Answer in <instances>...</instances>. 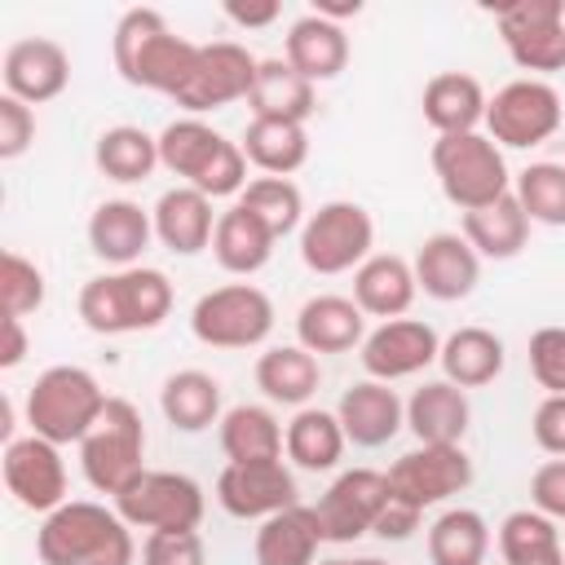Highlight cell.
Returning a JSON list of instances; mask_svg holds the SVG:
<instances>
[{
  "instance_id": "obj_1",
  "label": "cell",
  "mask_w": 565,
  "mask_h": 565,
  "mask_svg": "<svg viewBox=\"0 0 565 565\" xmlns=\"http://www.w3.org/2000/svg\"><path fill=\"white\" fill-rule=\"evenodd\" d=\"M199 49L194 40L177 35L159 9H128L119 22H115V35H110V57H115V71L132 84V88H146V93H163L177 102V93L190 84L194 66H199Z\"/></svg>"
},
{
  "instance_id": "obj_2",
  "label": "cell",
  "mask_w": 565,
  "mask_h": 565,
  "mask_svg": "<svg viewBox=\"0 0 565 565\" xmlns=\"http://www.w3.org/2000/svg\"><path fill=\"white\" fill-rule=\"evenodd\" d=\"M40 565H132L137 543L132 525L93 499H66L35 530Z\"/></svg>"
},
{
  "instance_id": "obj_3",
  "label": "cell",
  "mask_w": 565,
  "mask_h": 565,
  "mask_svg": "<svg viewBox=\"0 0 565 565\" xmlns=\"http://www.w3.org/2000/svg\"><path fill=\"white\" fill-rule=\"evenodd\" d=\"M168 313H172V282L163 269L150 265L97 274L79 287V322L97 335L154 331Z\"/></svg>"
},
{
  "instance_id": "obj_4",
  "label": "cell",
  "mask_w": 565,
  "mask_h": 565,
  "mask_svg": "<svg viewBox=\"0 0 565 565\" xmlns=\"http://www.w3.org/2000/svg\"><path fill=\"white\" fill-rule=\"evenodd\" d=\"M159 163L181 177L185 185H194L207 199H230L247 190V154L238 141L221 137L212 124L185 115L172 119L159 132Z\"/></svg>"
},
{
  "instance_id": "obj_5",
  "label": "cell",
  "mask_w": 565,
  "mask_h": 565,
  "mask_svg": "<svg viewBox=\"0 0 565 565\" xmlns=\"http://www.w3.org/2000/svg\"><path fill=\"white\" fill-rule=\"evenodd\" d=\"M102 411H106V388L84 366H66V362L49 366L26 388V424L35 437L53 446H71V441L79 446Z\"/></svg>"
},
{
  "instance_id": "obj_6",
  "label": "cell",
  "mask_w": 565,
  "mask_h": 565,
  "mask_svg": "<svg viewBox=\"0 0 565 565\" xmlns=\"http://www.w3.org/2000/svg\"><path fill=\"white\" fill-rule=\"evenodd\" d=\"M84 481L97 494H119L146 472V424L128 397H106V411L79 441Z\"/></svg>"
},
{
  "instance_id": "obj_7",
  "label": "cell",
  "mask_w": 565,
  "mask_h": 565,
  "mask_svg": "<svg viewBox=\"0 0 565 565\" xmlns=\"http://www.w3.org/2000/svg\"><path fill=\"white\" fill-rule=\"evenodd\" d=\"M433 172L441 194L459 212H477L503 194H512V177L503 163V150L486 132H455L433 141Z\"/></svg>"
},
{
  "instance_id": "obj_8",
  "label": "cell",
  "mask_w": 565,
  "mask_h": 565,
  "mask_svg": "<svg viewBox=\"0 0 565 565\" xmlns=\"http://www.w3.org/2000/svg\"><path fill=\"white\" fill-rule=\"evenodd\" d=\"M190 331L207 349H256L274 331V300L252 282H225L194 300Z\"/></svg>"
},
{
  "instance_id": "obj_9",
  "label": "cell",
  "mask_w": 565,
  "mask_h": 565,
  "mask_svg": "<svg viewBox=\"0 0 565 565\" xmlns=\"http://www.w3.org/2000/svg\"><path fill=\"white\" fill-rule=\"evenodd\" d=\"M371 243H375V221L362 203H349V199L322 203L300 225V260L322 278L358 269L371 256Z\"/></svg>"
},
{
  "instance_id": "obj_10",
  "label": "cell",
  "mask_w": 565,
  "mask_h": 565,
  "mask_svg": "<svg viewBox=\"0 0 565 565\" xmlns=\"http://www.w3.org/2000/svg\"><path fill=\"white\" fill-rule=\"evenodd\" d=\"M561 115H565L561 93L547 79L525 75V79L503 84L490 97V106H486V137L499 150L503 146L508 150H534V146H543L561 128Z\"/></svg>"
},
{
  "instance_id": "obj_11",
  "label": "cell",
  "mask_w": 565,
  "mask_h": 565,
  "mask_svg": "<svg viewBox=\"0 0 565 565\" xmlns=\"http://www.w3.org/2000/svg\"><path fill=\"white\" fill-rule=\"evenodd\" d=\"M203 486L185 472H163V468H146L128 490L115 494V512L132 525V530H199L203 521Z\"/></svg>"
},
{
  "instance_id": "obj_12",
  "label": "cell",
  "mask_w": 565,
  "mask_h": 565,
  "mask_svg": "<svg viewBox=\"0 0 565 565\" xmlns=\"http://www.w3.org/2000/svg\"><path fill=\"white\" fill-rule=\"evenodd\" d=\"M508 57L521 71H565V4L561 0H508L494 9Z\"/></svg>"
},
{
  "instance_id": "obj_13",
  "label": "cell",
  "mask_w": 565,
  "mask_h": 565,
  "mask_svg": "<svg viewBox=\"0 0 565 565\" xmlns=\"http://www.w3.org/2000/svg\"><path fill=\"white\" fill-rule=\"evenodd\" d=\"M256 71H260V57H252L243 44L212 40V44L199 49V66H194L190 84L177 93V106L199 119L207 110L247 102L252 97V84H256Z\"/></svg>"
},
{
  "instance_id": "obj_14",
  "label": "cell",
  "mask_w": 565,
  "mask_h": 565,
  "mask_svg": "<svg viewBox=\"0 0 565 565\" xmlns=\"http://www.w3.org/2000/svg\"><path fill=\"white\" fill-rule=\"evenodd\" d=\"M384 477H388L393 499L424 512V508L446 503L450 494H463L472 486V459L463 455V446H415Z\"/></svg>"
},
{
  "instance_id": "obj_15",
  "label": "cell",
  "mask_w": 565,
  "mask_h": 565,
  "mask_svg": "<svg viewBox=\"0 0 565 565\" xmlns=\"http://www.w3.org/2000/svg\"><path fill=\"white\" fill-rule=\"evenodd\" d=\"M384 503H388V477L384 472H375V468H349V472H340L322 490V499L313 503L322 543H353V539L371 534Z\"/></svg>"
},
{
  "instance_id": "obj_16",
  "label": "cell",
  "mask_w": 565,
  "mask_h": 565,
  "mask_svg": "<svg viewBox=\"0 0 565 565\" xmlns=\"http://www.w3.org/2000/svg\"><path fill=\"white\" fill-rule=\"evenodd\" d=\"M4 490L13 494L18 508L26 512H57L66 503V463H62V446L44 441V437H13L4 446Z\"/></svg>"
},
{
  "instance_id": "obj_17",
  "label": "cell",
  "mask_w": 565,
  "mask_h": 565,
  "mask_svg": "<svg viewBox=\"0 0 565 565\" xmlns=\"http://www.w3.org/2000/svg\"><path fill=\"white\" fill-rule=\"evenodd\" d=\"M437 353H441V340H437V331L428 322L393 318V322H380L375 331H366V340L358 349V362H362L366 380L393 384V380L428 371L437 362Z\"/></svg>"
},
{
  "instance_id": "obj_18",
  "label": "cell",
  "mask_w": 565,
  "mask_h": 565,
  "mask_svg": "<svg viewBox=\"0 0 565 565\" xmlns=\"http://www.w3.org/2000/svg\"><path fill=\"white\" fill-rule=\"evenodd\" d=\"M296 477L282 459H256V463H225L216 477V503L238 521H265L282 508H296Z\"/></svg>"
},
{
  "instance_id": "obj_19",
  "label": "cell",
  "mask_w": 565,
  "mask_h": 565,
  "mask_svg": "<svg viewBox=\"0 0 565 565\" xmlns=\"http://www.w3.org/2000/svg\"><path fill=\"white\" fill-rule=\"evenodd\" d=\"M4 93L26 102V106H44L53 97L66 93L71 84V57L57 40L49 35H26V40H13L4 49Z\"/></svg>"
},
{
  "instance_id": "obj_20",
  "label": "cell",
  "mask_w": 565,
  "mask_h": 565,
  "mask_svg": "<svg viewBox=\"0 0 565 565\" xmlns=\"http://www.w3.org/2000/svg\"><path fill=\"white\" fill-rule=\"evenodd\" d=\"M411 269H415L419 291L433 296V300H441V305L472 296L477 282H481V256L472 252V243L463 234H450V230L428 234L419 243Z\"/></svg>"
},
{
  "instance_id": "obj_21",
  "label": "cell",
  "mask_w": 565,
  "mask_h": 565,
  "mask_svg": "<svg viewBox=\"0 0 565 565\" xmlns=\"http://www.w3.org/2000/svg\"><path fill=\"white\" fill-rule=\"evenodd\" d=\"M335 419H340V428L353 446L375 450V446L393 441L406 428V402L380 380H358L353 388L340 393Z\"/></svg>"
},
{
  "instance_id": "obj_22",
  "label": "cell",
  "mask_w": 565,
  "mask_h": 565,
  "mask_svg": "<svg viewBox=\"0 0 565 565\" xmlns=\"http://www.w3.org/2000/svg\"><path fill=\"white\" fill-rule=\"evenodd\" d=\"M154 238V216L132 199H106L88 216V247L115 269H132Z\"/></svg>"
},
{
  "instance_id": "obj_23",
  "label": "cell",
  "mask_w": 565,
  "mask_h": 565,
  "mask_svg": "<svg viewBox=\"0 0 565 565\" xmlns=\"http://www.w3.org/2000/svg\"><path fill=\"white\" fill-rule=\"evenodd\" d=\"M472 424L468 393L450 380H424L406 402V428L419 446H459Z\"/></svg>"
},
{
  "instance_id": "obj_24",
  "label": "cell",
  "mask_w": 565,
  "mask_h": 565,
  "mask_svg": "<svg viewBox=\"0 0 565 565\" xmlns=\"http://www.w3.org/2000/svg\"><path fill=\"white\" fill-rule=\"evenodd\" d=\"M419 106H424V119H428V128L437 137H455V132H481L490 97H486V88H481L477 75H468V71H441V75H433L424 84Z\"/></svg>"
},
{
  "instance_id": "obj_25",
  "label": "cell",
  "mask_w": 565,
  "mask_h": 565,
  "mask_svg": "<svg viewBox=\"0 0 565 565\" xmlns=\"http://www.w3.org/2000/svg\"><path fill=\"white\" fill-rule=\"evenodd\" d=\"M419 296V282H415V269L411 260L393 256V252H371L358 269H353V305L366 313V318H402Z\"/></svg>"
},
{
  "instance_id": "obj_26",
  "label": "cell",
  "mask_w": 565,
  "mask_h": 565,
  "mask_svg": "<svg viewBox=\"0 0 565 565\" xmlns=\"http://www.w3.org/2000/svg\"><path fill=\"white\" fill-rule=\"evenodd\" d=\"M154 238L177 252V256H199L203 247H212V234H216V212H212V199L199 194L194 185H172L159 194L154 203Z\"/></svg>"
},
{
  "instance_id": "obj_27",
  "label": "cell",
  "mask_w": 565,
  "mask_h": 565,
  "mask_svg": "<svg viewBox=\"0 0 565 565\" xmlns=\"http://www.w3.org/2000/svg\"><path fill=\"white\" fill-rule=\"evenodd\" d=\"M366 340V313L353 305V296H313L296 313V344L318 353H349Z\"/></svg>"
},
{
  "instance_id": "obj_28",
  "label": "cell",
  "mask_w": 565,
  "mask_h": 565,
  "mask_svg": "<svg viewBox=\"0 0 565 565\" xmlns=\"http://www.w3.org/2000/svg\"><path fill=\"white\" fill-rule=\"evenodd\" d=\"M282 57L309 79V84H327L349 66V35L340 22H327L318 13H305L287 26L282 40Z\"/></svg>"
},
{
  "instance_id": "obj_29",
  "label": "cell",
  "mask_w": 565,
  "mask_h": 565,
  "mask_svg": "<svg viewBox=\"0 0 565 565\" xmlns=\"http://www.w3.org/2000/svg\"><path fill=\"white\" fill-rule=\"evenodd\" d=\"M252 119H291L305 124L318 110V93L313 84L287 62V57H260L256 84H252Z\"/></svg>"
},
{
  "instance_id": "obj_30",
  "label": "cell",
  "mask_w": 565,
  "mask_h": 565,
  "mask_svg": "<svg viewBox=\"0 0 565 565\" xmlns=\"http://www.w3.org/2000/svg\"><path fill=\"white\" fill-rule=\"evenodd\" d=\"M318 547H322L318 516H313V508L296 503V508H282L260 521L252 556H256V565H313Z\"/></svg>"
},
{
  "instance_id": "obj_31",
  "label": "cell",
  "mask_w": 565,
  "mask_h": 565,
  "mask_svg": "<svg viewBox=\"0 0 565 565\" xmlns=\"http://www.w3.org/2000/svg\"><path fill=\"white\" fill-rule=\"evenodd\" d=\"M274 243H278V238H274L243 203H234V207H225V212L216 216L212 256H216V265H221L225 274H238V278L260 274V269L269 265V256H274Z\"/></svg>"
},
{
  "instance_id": "obj_32",
  "label": "cell",
  "mask_w": 565,
  "mask_h": 565,
  "mask_svg": "<svg viewBox=\"0 0 565 565\" xmlns=\"http://www.w3.org/2000/svg\"><path fill=\"white\" fill-rule=\"evenodd\" d=\"M459 234L472 243V252L481 260H512L530 243V216L521 212L516 194H503L477 212H463Z\"/></svg>"
},
{
  "instance_id": "obj_33",
  "label": "cell",
  "mask_w": 565,
  "mask_h": 565,
  "mask_svg": "<svg viewBox=\"0 0 565 565\" xmlns=\"http://www.w3.org/2000/svg\"><path fill=\"white\" fill-rule=\"evenodd\" d=\"M322 384V366L300 344H274L256 358V388L278 406H305Z\"/></svg>"
},
{
  "instance_id": "obj_34",
  "label": "cell",
  "mask_w": 565,
  "mask_h": 565,
  "mask_svg": "<svg viewBox=\"0 0 565 565\" xmlns=\"http://www.w3.org/2000/svg\"><path fill=\"white\" fill-rule=\"evenodd\" d=\"M437 362H441V380H450L459 388H481V384L499 380V371H503L508 358H503V340L494 331H486V327H459V331H450L441 340Z\"/></svg>"
},
{
  "instance_id": "obj_35",
  "label": "cell",
  "mask_w": 565,
  "mask_h": 565,
  "mask_svg": "<svg viewBox=\"0 0 565 565\" xmlns=\"http://www.w3.org/2000/svg\"><path fill=\"white\" fill-rule=\"evenodd\" d=\"M282 446H287V459H291L296 468H305V472H331V468L340 463L349 437H344L335 411L300 406V411L291 415V424H287Z\"/></svg>"
},
{
  "instance_id": "obj_36",
  "label": "cell",
  "mask_w": 565,
  "mask_h": 565,
  "mask_svg": "<svg viewBox=\"0 0 565 565\" xmlns=\"http://www.w3.org/2000/svg\"><path fill=\"white\" fill-rule=\"evenodd\" d=\"M238 146L247 163L260 168L265 177H291L309 159V132L305 124H291V119H252Z\"/></svg>"
},
{
  "instance_id": "obj_37",
  "label": "cell",
  "mask_w": 565,
  "mask_h": 565,
  "mask_svg": "<svg viewBox=\"0 0 565 565\" xmlns=\"http://www.w3.org/2000/svg\"><path fill=\"white\" fill-rule=\"evenodd\" d=\"M287 428L274 419L269 406H230L221 415V450L230 463H256V459H282Z\"/></svg>"
},
{
  "instance_id": "obj_38",
  "label": "cell",
  "mask_w": 565,
  "mask_h": 565,
  "mask_svg": "<svg viewBox=\"0 0 565 565\" xmlns=\"http://www.w3.org/2000/svg\"><path fill=\"white\" fill-rule=\"evenodd\" d=\"M159 411L181 433H203L221 419V384L207 371H177L159 388Z\"/></svg>"
},
{
  "instance_id": "obj_39",
  "label": "cell",
  "mask_w": 565,
  "mask_h": 565,
  "mask_svg": "<svg viewBox=\"0 0 565 565\" xmlns=\"http://www.w3.org/2000/svg\"><path fill=\"white\" fill-rule=\"evenodd\" d=\"M93 163L102 177L119 181V185H132V181H146L154 168H159V137H150L146 128L137 124H115L97 137L93 146Z\"/></svg>"
},
{
  "instance_id": "obj_40",
  "label": "cell",
  "mask_w": 565,
  "mask_h": 565,
  "mask_svg": "<svg viewBox=\"0 0 565 565\" xmlns=\"http://www.w3.org/2000/svg\"><path fill=\"white\" fill-rule=\"evenodd\" d=\"M490 525L472 508H446L428 525V561L433 565H486Z\"/></svg>"
},
{
  "instance_id": "obj_41",
  "label": "cell",
  "mask_w": 565,
  "mask_h": 565,
  "mask_svg": "<svg viewBox=\"0 0 565 565\" xmlns=\"http://www.w3.org/2000/svg\"><path fill=\"white\" fill-rule=\"evenodd\" d=\"M238 203L274 238H287L305 221V194H300V185L291 177H256V181H247V190L238 194Z\"/></svg>"
},
{
  "instance_id": "obj_42",
  "label": "cell",
  "mask_w": 565,
  "mask_h": 565,
  "mask_svg": "<svg viewBox=\"0 0 565 565\" xmlns=\"http://www.w3.org/2000/svg\"><path fill=\"white\" fill-rule=\"evenodd\" d=\"M499 552H503V565H530V561L556 556L561 552V530L539 508H516L499 525Z\"/></svg>"
},
{
  "instance_id": "obj_43",
  "label": "cell",
  "mask_w": 565,
  "mask_h": 565,
  "mask_svg": "<svg viewBox=\"0 0 565 565\" xmlns=\"http://www.w3.org/2000/svg\"><path fill=\"white\" fill-rule=\"evenodd\" d=\"M512 194L530 225H565V163H530Z\"/></svg>"
},
{
  "instance_id": "obj_44",
  "label": "cell",
  "mask_w": 565,
  "mask_h": 565,
  "mask_svg": "<svg viewBox=\"0 0 565 565\" xmlns=\"http://www.w3.org/2000/svg\"><path fill=\"white\" fill-rule=\"evenodd\" d=\"M0 296H4V318H26L44 305V274L35 260L22 252L0 256Z\"/></svg>"
},
{
  "instance_id": "obj_45",
  "label": "cell",
  "mask_w": 565,
  "mask_h": 565,
  "mask_svg": "<svg viewBox=\"0 0 565 565\" xmlns=\"http://www.w3.org/2000/svg\"><path fill=\"white\" fill-rule=\"evenodd\" d=\"M141 565H207L199 530H154L141 543Z\"/></svg>"
},
{
  "instance_id": "obj_46",
  "label": "cell",
  "mask_w": 565,
  "mask_h": 565,
  "mask_svg": "<svg viewBox=\"0 0 565 565\" xmlns=\"http://www.w3.org/2000/svg\"><path fill=\"white\" fill-rule=\"evenodd\" d=\"M530 375L547 393H565V327H539L530 335Z\"/></svg>"
},
{
  "instance_id": "obj_47",
  "label": "cell",
  "mask_w": 565,
  "mask_h": 565,
  "mask_svg": "<svg viewBox=\"0 0 565 565\" xmlns=\"http://www.w3.org/2000/svg\"><path fill=\"white\" fill-rule=\"evenodd\" d=\"M31 141H35V110L4 93L0 97V159L4 163L22 159L31 150Z\"/></svg>"
},
{
  "instance_id": "obj_48",
  "label": "cell",
  "mask_w": 565,
  "mask_h": 565,
  "mask_svg": "<svg viewBox=\"0 0 565 565\" xmlns=\"http://www.w3.org/2000/svg\"><path fill=\"white\" fill-rule=\"evenodd\" d=\"M530 508L552 521H565V459H547L530 477Z\"/></svg>"
},
{
  "instance_id": "obj_49",
  "label": "cell",
  "mask_w": 565,
  "mask_h": 565,
  "mask_svg": "<svg viewBox=\"0 0 565 565\" xmlns=\"http://www.w3.org/2000/svg\"><path fill=\"white\" fill-rule=\"evenodd\" d=\"M530 433L539 441V450H547L552 459H565V393H547L530 419Z\"/></svg>"
},
{
  "instance_id": "obj_50",
  "label": "cell",
  "mask_w": 565,
  "mask_h": 565,
  "mask_svg": "<svg viewBox=\"0 0 565 565\" xmlns=\"http://www.w3.org/2000/svg\"><path fill=\"white\" fill-rule=\"evenodd\" d=\"M419 508H411V503H402V499H393L388 494V503L380 508V516H375V539H393V543H402V539H411L415 530H419Z\"/></svg>"
},
{
  "instance_id": "obj_51",
  "label": "cell",
  "mask_w": 565,
  "mask_h": 565,
  "mask_svg": "<svg viewBox=\"0 0 565 565\" xmlns=\"http://www.w3.org/2000/svg\"><path fill=\"white\" fill-rule=\"evenodd\" d=\"M278 0H260V4H243V0H230L225 4V18L234 22V26H269V22H278Z\"/></svg>"
},
{
  "instance_id": "obj_52",
  "label": "cell",
  "mask_w": 565,
  "mask_h": 565,
  "mask_svg": "<svg viewBox=\"0 0 565 565\" xmlns=\"http://www.w3.org/2000/svg\"><path fill=\"white\" fill-rule=\"evenodd\" d=\"M22 358H26V331H22V318H4V349H0V366H4V371H13Z\"/></svg>"
},
{
  "instance_id": "obj_53",
  "label": "cell",
  "mask_w": 565,
  "mask_h": 565,
  "mask_svg": "<svg viewBox=\"0 0 565 565\" xmlns=\"http://www.w3.org/2000/svg\"><path fill=\"white\" fill-rule=\"evenodd\" d=\"M349 565H384V561H375V556H362V561H349Z\"/></svg>"
},
{
  "instance_id": "obj_54",
  "label": "cell",
  "mask_w": 565,
  "mask_h": 565,
  "mask_svg": "<svg viewBox=\"0 0 565 565\" xmlns=\"http://www.w3.org/2000/svg\"><path fill=\"white\" fill-rule=\"evenodd\" d=\"M318 565H349V561H318Z\"/></svg>"
}]
</instances>
